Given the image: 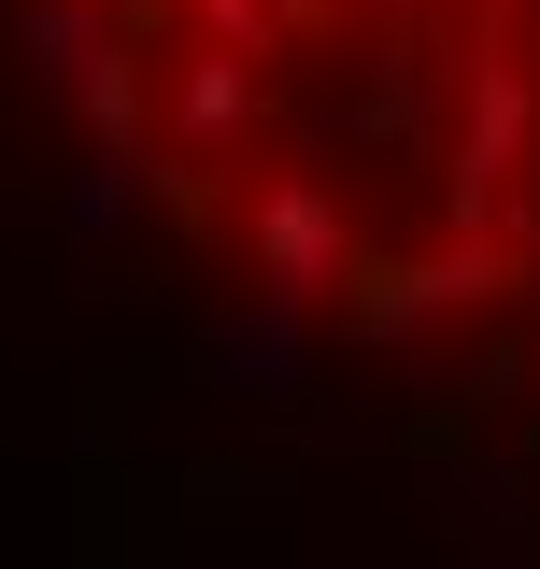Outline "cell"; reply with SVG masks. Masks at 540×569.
I'll use <instances>...</instances> for the list:
<instances>
[{
    "mask_svg": "<svg viewBox=\"0 0 540 569\" xmlns=\"http://www.w3.org/2000/svg\"><path fill=\"white\" fill-rule=\"evenodd\" d=\"M498 284H512V257H498L483 228H456L441 257H370V242H356V257L328 271V313L356 328V342H412L427 313H483Z\"/></svg>",
    "mask_w": 540,
    "mask_h": 569,
    "instance_id": "6da1fadb",
    "label": "cell"
},
{
    "mask_svg": "<svg viewBox=\"0 0 540 569\" xmlns=\"http://www.w3.org/2000/svg\"><path fill=\"white\" fill-rule=\"evenodd\" d=\"M527 129H540L527 71H512V58H470V114H456V186H441V213H456V228H498L512 171H527Z\"/></svg>",
    "mask_w": 540,
    "mask_h": 569,
    "instance_id": "3957f363",
    "label": "cell"
},
{
    "mask_svg": "<svg viewBox=\"0 0 540 569\" xmlns=\"http://www.w3.org/2000/svg\"><path fill=\"white\" fill-rule=\"evenodd\" d=\"M213 370H228V385H257V399H284V385H299V313L270 299L257 328H213Z\"/></svg>",
    "mask_w": 540,
    "mask_h": 569,
    "instance_id": "5b68a950",
    "label": "cell"
},
{
    "mask_svg": "<svg viewBox=\"0 0 540 569\" xmlns=\"http://www.w3.org/2000/svg\"><path fill=\"white\" fill-rule=\"evenodd\" d=\"M356 14H384V0H356Z\"/></svg>",
    "mask_w": 540,
    "mask_h": 569,
    "instance_id": "52a82bcc",
    "label": "cell"
},
{
    "mask_svg": "<svg viewBox=\"0 0 540 569\" xmlns=\"http://www.w3.org/2000/svg\"><path fill=\"white\" fill-rule=\"evenodd\" d=\"M257 100H270V86H257V43H200V58H186V86H171V129H186V157L213 171L228 142L257 129Z\"/></svg>",
    "mask_w": 540,
    "mask_h": 569,
    "instance_id": "277c9868",
    "label": "cell"
},
{
    "mask_svg": "<svg viewBox=\"0 0 540 569\" xmlns=\"http://www.w3.org/2000/svg\"><path fill=\"white\" fill-rule=\"evenodd\" d=\"M200 43H270V0H200Z\"/></svg>",
    "mask_w": 540,
    "mask_h": 569,
    "instance_id": "8992f818",
    "label": "cell"
},
{
    "mask_svg": "<svg viewBox=\"0 0 540 569\" xmlns=\"http://www.w3.org/2000/svg\"><path fill=\"white\" fill-rule=\"evenodd\" d=\"M242 242H257V299H284V313H328V271L356 257V228H341V200L313 171H270L257 213H242Z\"/></svg>",
    "mask_w": 540,
    "mask_h": 569,
    "instance_id": "7a4b0ae2",
    "label": "cell"
}]
</instances>
